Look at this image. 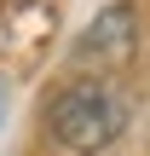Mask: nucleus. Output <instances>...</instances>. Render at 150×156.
Listing matches in <instances>:
<instances>
[{"label": "nucleus", "mask_w": 150, "mask_h": 156, "mask_svg": "<svg viewBox=\"0 0 150 156\" xmlns=\"http://www.w3.org/2000/svg\"><path fill=\"white\" fill-rule=\"evenodd\" d=\"M127 122H133V104H127V93L110 87V81H75V87H64V93L52 98V110H46L52 145L69 151V156H104L127 133Z\"/></svg>", "instance_id": "f257e3e1"}, {"label": "nucleus", "mask_w": 150, "mask_h": 156, "mask_svg": "<svg viewBox=\"0 0 150 156\" xmlns=\"http://www.w3.org/2000/svg\"><path fill=\"white\" fill-rule=\"evenodd\" d=\"M133 46H139V12L127 0H110L81 35H75V58L92 64V69H121L133 64Z\"/></svg>", "instance_id": "f03ea898"}]
</instances>
